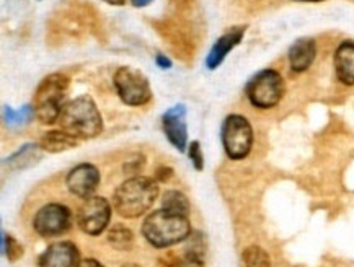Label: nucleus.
<instances>
[{"label":"nucleus","mask_w":354,"mask_h":267,"mask_svg":"<svg viewBox=\"0 0 354 267\" xmlns=\"http://www.w3.org/2000/svg\"><path fill=\"white\" fill-rule=\"evenodd\" d=\"M158 197V184L147 176H133L116 188L113 196V207L124 219H138L151 207Z\"/></svg>","instance_id":"nucleus-1"},{"label":"nucleus","mask_w":354,"mask_h":267,"mask_svg":"<svg viewBox=\"0 0 354 267\" xmlns=\"http://www.w3.org/2000/svg\"><path fill=\"white\" fill-rule=\"evenodd\" d=\"M61 129L75 139H93L103 130V119L88 95H82L66 103L59 116Z\"/></svg>","instance_id":"nucleus-2"},{"label":"nucleus","mask_w":354,"mask_h":267,"mask_svg":"<svg viewBox=\"0 0 354 267\" xmlns=\"http://www.w3.org/2000/svg\"><path fill=\"white\" fill-rule=\"evenodd\" d=\"M142 235L153 248H169L188 239L192 235V224L186 215H176L160 209L152 212L144 220Z\"/></svg>","instance_id":"nucleus-3"},{"label":"nucleus","mask_w":354,"mask_h":267,"mask_svg":"<svg viewBox=\"0 0 354 267\" xmlns=\"http://www.w3.org/2000/svg\"><path fill=\"white\" fill-rule=\"evenodd\" d=\"M69 90V79L64 74H51L38 85L33 98L35 116L43 124L59 121Z\"/></svg>","instance_id":"nucleus-4"},{"label":"nucleus","mask_w":354,"mask_h":267,"mask_svg":"<svg viewBox=\"0 0 354 267\" xmlns=\"http://www.w3.org/2000/svg\"><path fill=\"white\" fill-rule=\"evenodd\" d=\"M284 95V80L273 69H265L253 77L247 85V97L255 108L270 110L278 105Z\"/></svg>","instance_id":"nucleus-5"},{"label":"nucleus","mask_w":354,"mask_h":267,"mask_svg":"<svg viewBox=\"0 0 354 267\" xmlns=\"http://www.w3.org/2000/svg\"><path fill=\"white\" fill-rule=\"evenodd\" d=\"M222 146L230 160H243L252 150L253 129L247 117L230 115L222 124Z\"/></svg>","instance_id":"nucleus-6"},{"label":"nucleus","mask_w":354,"mask_h":267,"mask_svg":"<svg viewBox=\"0 0 354 267\" xmlns=\"http://www.w3.org/2000/svg\"><path fill=\"white\" fill-rule=\"evenodd\" d=\"M115 83L118 97L128 106H144L151 101L152 90L147 77L142 72L131 69V67H120L116 70Z\"/></svg>","instance_id":"nucleus-7"},{"label":"nucleus","mask_w":354,"mask_h":267,"mask_svg":"<svg viewBox=\"0 0 354 267\" xmlns=\"http://www.w3.org/2000/svg\"><path fill=\"white\" fill-rule=\"evenodd\" d=\"M111 220V206L105 197L92 196L85 199L77 214V224L84 233L98 237L108 228Z\"/></svg>","instance_id":"nucleus-8"},{"label":"nucleus","mask_w":354,"mask_h":267,"mask_svg":"<svg viewBox=\"0 0 354 267\" xmlns=\"http://www.w3.org/2000/svg\"><path fill=\"white\" fill-rule=\"evenodd\" d=\"M72 225V214L62 204H48L36 212L33 228L39 237L53 238L67 233Z\"/></svg>","instance_id":"nucleus-9"},{"label":"nucleus","mask_w":354,"mask_h":267,"mask_svg":"<svg viewBox=\"0 0 354 267\" xmlns=\"http://www.w3.org/2000/svg\"><path fill=\"white\" fill-rule=\"evenodd\" d=\"M100 181H102V176H100L97 166L90 165V163H80V165H77L75 168L69 171L66 183L74 196L88 199L97 191Z\"/></svg>","instance_id":"nucleus-10"},{"label":"nucleus","mask_w":354,"mask_h":267,"mask_svg":"<svg viewBox=\"0 0 354 267\" xmlns=\"http://www.w3.org/2000/svg\"><path fill=\"white\" fill-rule=\"evenodd\" d=\"M162 129L176 150L185 152L188 147V126H186L185 105H175L162 116Z\"/></svg>","instance_id":"nucleus-11"},{"label":"nucleus","mask_w":354,"mask_h":267,"mask_svg":"<svg viewBox=\"0 0 354 267\" xmlns=\"http://www.w3.org/2000/svg\"><path fill=\"white\" fill-rule=\"evenodd\" d=\"M38 264L39 267H79L80 251L72 241H56L44 250Z\"/></svg>","instance_id":"nucleus-12"},{"label":"nucleus","mask_w":354,"mask_h":267,"mask_svg":"<svg viewBox=\"0 0 354 267\" xmlns=\"http://www.w3.org/2000/svg\"><path fill=\"white\" fill-rule=\"evenodd\" d=\"M245 30H247L245 26H234V28L227 30L225 33L216 41L214 46L211 48V51L206 57L207 69L214 70L222 64V62L225 61L227 54H229L235 46H239L240 44V41H242L243 34H245Z\"/></svg>","instance_id":"nucleus-13"},{"label":"nucleus","mask_w":354,"mask_h":267,"mask_svg":"<svg viewBox=\"0 0 354 267\" xmlns=\"http://www.w3.org/2000/svg\"><path fill=\"white\" fill-rule=\"evenodd\" d=\"M317 56L315 41L312 38H301L289 49V64L290 69L297 74L306 72L312 66Z\"/></svg>","instance_id":"nucleus-14"},{"label":"nucleus","mask_w":354,"mask_h":267,"mask_svg":"<svg viewBox=\"0 0 354 267\" xmlns=\"http://www.w3.org/2000/svg\"><path fill=\"white\" fill-rule=\"evenodd\" d=\"M335 70L339 81L354 85V41H344L335 52Z\"/></svg>","instance_id":"nucleus-15"},{"label":"nucleus","mask_w":354,"mask_h":267,"mask_svg":"<svg viewBox=\"0 0 354 267\" xmlns=\"http://www.w3.org/2000/svg\"><path fill=\"white\" fill-rule=\"evenodd\" d=\"M77 144H79V139L72 137L66 130H49L41 137L39 147L49 153H59L75 148Z\"/></svg>","instance_id":"nucleus-16"},{"label":"nucleus","mask_w":354,"mask_h":267,"mask_svg":"<svg viewBox=\"0 0 354 267\" xmlns=\"http://www.w3.org/2000/svg\"><path fill=\"white\" fill-rule=\"evenodd\" d=\"M108 243L116 251H131V248L134 244V235L122 224H115L108 230Z\"/></svg>","instance_id":"nucleus-17"},{"label":"nucleus","mask_w":354,"mask_h":267,"mask_svg":"<svg viewBox=\"0 0 354 267\" xmlns=\"http://www.w3.org/2000/svg\"><path fill=\"white\" fill-rule=\"evenodd\" d=\"M162 209L171 212L176 215H186L189 214V201L183 192L170 189L163 194L162 197Z\"/></svg>","instance_id":"nucleus-18"},{"label":"nucleus","mask_w":354,"mask_h":267,"mask_svg":"<svg viewBox=\"0 0 354 267\" xmlns=\"http://www.w3.org/2000/svg\"><path fill=\"white\" fill-rule=\"evenodd\" d=\"M41 158V152L38 146H33V144H28V146H24L18 150L17 153H13L10 158H7V161L13 163L15 168H25L24 163H26V166H31L33 163H36Z\"/></svg>","instance_id":"nucleus-19"},{"label":"nucleus","mask_w":354,"mask_h":267,"mask_svg":"<svg viewBox=\"0 0 354 267\" xmlns=\"http://www.w3.org/2000/svg\"><path fill=\"white\" fill-rule=\"evenodd\" d=\"M245 267H270L271 259L260 246H248L242 255Z\"/></svg>","instance_id":"nucleus-20"},{"label":"nucleus","mask_w":354,"mask_h":267,"mask_svg":"<svg viewBox=\"0 0 354 267\" xmlns=\"http://www.w3.org/2000/svg\"><path fill=\"white\" fill-rule=\"evenodd\" d=\"M35 116V108L31 106H24L21 110L18 111H13L10 106L6 108V121L7 124H15V126H20L26 122L31 117Z\"/></svg>","instance_id":"nucleus-21"},{"label":"nucleus","mask_w":354,"mask_h":267,"mask_svg":"<svg viewBox=\"0 0 354 267\" xmlns=\"http://www.w3.org/2000/svg\"><path fill=\"white\" fill-rule=\"evenodd\" d=\"M2 251L3 255H6L8 259L10 261H17L18 257L24 256V248H21V244H18V241L10 235L7 233H2Z\"/></svg>","instance_id":"nucleus-22"},{"label":"nucleus","mask_w":354,"mask_h":267,"mask_svg":"<svg viewBox=\"0 0 354 267\" xmlns=\"http://www.w3.org/2000/svg\"><path fill=\"white\" fill-rule=\"evenodd\" d=\"M188 157H189V160H192L193 166L198 171H201L204 168V155H203L201 146H199L198 140H193V142L188 146Z\"/></svg>","instance_id":"nucleus-23"},{"label":"nucleus","mask_w":354,"mask_h":267,"mask_svg":"<svg viewBox=\"0 0 354 267\" xmlns=\"http://www.w3.org/2000/svg\"><path fill=\"white\" fill-rule=\"evenodd\" d=\"M170 267H204V264H203V257L185 253L183 256L171 262Z\"/></svg>","instance_id":"nucleus-24"},{"label":"nucleus","mask_w":354,"mask_h":267,"mask_svg":"<svg viewBox=\"0 0 354 267\" xmlns=\"http://www.w3.org/2000/svg\"><path fill=\"white\" fill-rule=\"evenodd\" d=\"M171 175H174V170L169 168V166H162V168L157 170V179L158 181H169L171 178Z\"/></svg>","instance_id":"nucleus-25"},{"label":"nucleus","mask_w":354,"mask_h":267,"mask_svg":"<svg viewBox=\"0 0 354 267\" xmlns=\"http://www.w3.org/2000/svg\"><path fill=\"white\" fill-rule=\"evenodd\" d=\"M156 62L157 66L160 67V69H170L171 67V61L167 56H162V54H158V56L156 57Z\"/></svg>","instance_id":"nucleus-26"},{"label":"nucleus","mask_w":354,"mask_h":267,"mask_svg":"<svg viewBox=\"0 0 354 267\" xmlns=\"http://www.w3.org/2000/svg\"><path fill=\"white\" fill-rule=\"evenodd\" d=\"M79 267H105L102 264V262L97 261V259H92V257H88V259H84L80 261Z\"/></svg>","instance_id":"nucleus-27"},{"label":"nucleus","mask_w":354,"mask_h":267,"mask_svg":"<svg viewBox=\"0 0 354 267\" xmlns=\"http://www.w3.org/2000/svg\"><path fill=\"white\" fill-rule=\"evenodd\" d=\"M152 0H133V6L134 7H145V6H149Z\"/></svg>","instance_id":"nucleus-28"},{"label":"nucleus","mask_w":354,"mask_h":267,"mask_svg":"<svg viewBox=\"0 0 354 267\" xmlns=\"http://www.w3.org/2000/svg\"><path fill=\"white\" fill-rule=\"evenodd\" d=\"M106 3H110V6H116V7H120V6H124L126 3V0H105Z\"/></svg>","instance_id":"nucleus-29"},{"label":"nucleus","mask_w":354,"mask_h":267,"mask_svg":"<svg viewBox=\"0 0 354 267\" xmlns=\"http://www.w3.org/2000/svg\"><path fill=\"white\" fill-rule=\"evenodd\" d=\"M121 267H140V266L136 264V262H128V264H124V266H121Z\"/></svg>","instance_id":"nucleus-30"},{"label":"nucleus","mask_w":354,"mask_h":267,"mask_svg":"<svg viewBox=\"0 0 354 267\" xmlns=\"http://www.w3.org/2000/svg\"><path fill=\"white\" fill-rule=\"evenodd\" d=\"M302 2H320V0H302Z\"/></svg>","instance_id":"nucleus-31"}]
</instances>
